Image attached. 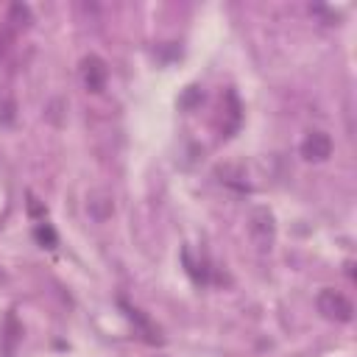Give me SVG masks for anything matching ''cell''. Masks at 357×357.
<instances>
[{
    "instance_id": "3957f363",
    "label": "cell",
    "mask_w": 357,
    "mask_h": 357,
    "mask_svg": "<svg viewBox=\"0 0 357 357\" xmlns=\"http://www.w3.org/2000/svg\"><path fill=\"white\" fill-rule=\"evenodd\" d=\"M301 156L307 162H324L332 156V139L324 131H310L301 142Z\"/></svg>"
},
{
    "instance_id": "277c9868",
    "label": "cell",
    "mask_w": 357,
    "mask_h": 357,
    "mask_svg": "<svg viewBox=\"0 0 357 357\" xmlns=\"http://www.w3.org/2000/svg\"><path fill=\"white\" fill-rule=\"evenodd\" d=\"M81 81L89 92H100L106 86V64L98 56H86L81 61Z\"/></svg>"
},
{
    "instance_id": "5b68a950",
    "label": "cell",
    "mask_w": 357,
    "mask_h": 357,
    "mask_svg": "<svg viewBox=\"0 0 357 357\" xmlns=\"http://www.w3.org/2000/svg\"><path fill=\"white\" fill-rule=\"evenodd\" d=\"M33 237H36V243L45 245V248H56V243H59V234H56V229H53L50 223H36Z\"/></svg>"
},
{
    "instance_id": "7a4b0ae2",
    "label": "cell",
    "mask_w": 357,
    "mask_h": 357,
    "mask_svg": "<svg viewBox=\"0 0 357 357\" xmlns=\"http://www.w3.org/2000/svg\"><path fill=\"white\" fill-rule=\"evenodd\" d=\"M248 234H251V240H254V245L259 251H268L273 245L276 223H273V215L265 206H259V209L251 212V218H248Z\"/></svg>"
},
{
    "instance_id": "6da1fadb",
    "label": "cell",
    "mask_w": 357,
    "mask_h": 357,
    "mask_svg": "<svg viewBox=\"0 0 357 357\" xmlns=\"http://www.w3.org/2000/svg\"><path fill=\"white\" fill-rule=\"evenodd\" d=\"M318 312H321L324 318H329V321H340V324H346V321H351L354 307H351V301H349L340 290L326 287V290L318 293Z\"/></svg>"
}]
</instances>
